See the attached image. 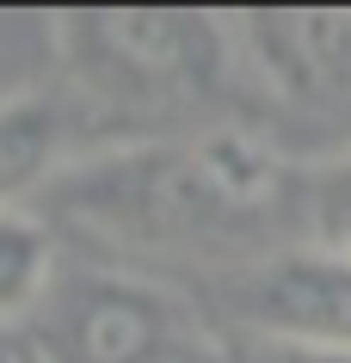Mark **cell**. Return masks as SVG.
<instances>
[{"label":"cell","instance_id":"6da1fadb","mask_svg":"<svg viewBox=\"0 0 351 363\" xmlns=\"http://www.w3.org/2000/svg\"><path fill=\"white\" fill-rule=\"evenodd\" d=\"M277 154L247 135H210L185 148H123L68 167L50 185L74 222L130 247H216L247 234L277 203Z\"/></svg>","mask_w":351,"mask_h":363},{"label":"cell","instance_id":"7a4b0ae2","mask_svg":"<svg viewBox=\"0 0 351 363\" xmlns=\"http://www.w3.org/2000/svg\"><path fill=\"white\" fill-rule=\"evenodd\" d=\"M50 43L68 56L80 86L117 111H167L185 99H210L240 62L228 19L173 6L68 13L50 25Z\"/></svg>","mask_w":351,"mask_h":363},{"label":"cell","instance_id":"3957f363","mask_svg":"<svg viewBox=\"0 0 351 363\" xmlns=\"http://www.w3.org/2000/svg\"><path fill=\"white\" fill-rule=\"evenodd\" d=\"M25 351L38 363H185L197 339L185 302L148 277L111 265H56Z\"/></svg>","mask_w":351,"mask_h":363},{"label":"cell","instance_id":"277c9868","mask_svg":"<svg viewBox=\"0 0 351 363\" xmlns=\"http://www.w3.org/2000/svg\"><path fill=\"white\" fill-rule=\"evenodd\" d=\"M228 308L247 339L351 351V259H333L321 247L247 259V271L228 284Z\"/></svg>","mask_w":351,"mask_h":363},{"label":"cell","instance_id":"5b68a950","mask_svg":"<svg viewBox=\"0 0 351 363\" xmlns=\"http://www.w3.org/2000/svg\"><path fill=\"white\" fill-rule=\"evenodd\" d=\"M234 25L240 62L296 105H351V6H272Z\"/></svg>","mask_w":351,"mask_h":363},{"label":"cell","instance_id":"8992f818","mask_svg":"<svg viewBox=\"0 0 351 363\" xmlns=\"http://www.w3.org/2000/svg\"><path fill=\"white\" fill-rule=\"evenodd\" d=\"M68 167V105L50 93L0 99V210H19L31 191H50Z\"/></svg>","mask_w":351,"mask_h":363},{"label":"cell","instance_id":"52a82bcc","mask_svg":"<svg viewBox=\"0 0 351 363\" xmlns=\"http://www.w3.org/2000/svg\"><path fill=\"white\" fill-rule=\"evenodd\" d=\"M56 234L31 210H0V333L38 314L43 289L56 277Z\"/></svg>","mask_w":351,"mask_h":363},{"label":"cell","instance_id":"ba28073f","mask_svg":"<svg viewBox=\"0 0 351 363\" xmlns=\"http://www.w3.org/2000/svg\"><path fill=\"white\" fill-rule=\"evenodd\" d=\"M296 203H302V222H308V247L333 252V259H351V148L327 154L321 167H308L296 179Z\"/></svg>","mask_w":351,"mask_h":363},{"label":"cell","instance_id":"9c48e42d","mask_svg":"<svg viewBox=\"0 0 351 363\" xmlns=\"http://www.w3.org/2000/svg\"><path fill=\"white\" fill-rule=\"evenodd\" d=\"M240 363H351V351H327V345H284V339H247Z\"/></svg>","mask_w":351,"mask_h":363},{"label":"cell","instance_id":"30bf717a","mask_svg":"<svg viewBox=\"0 0 351 363\" xmlns=\"http://www.w3.org/2000/svg\"><path fill=\"white\" fill-rule=\"evenodd\" d=\"M0 363H25V345H13V339H0Z\"/></svg>","mask_w":351,"mask_h":363},{"label":"cell","instance_id":"8fae6325","mask_svg":"<svg viewBox=\"0 0 351 363\" xmlns=\"http://www.w3.org/2000/svg\"><path fill=\"white\" fill-rule=\"evenodd\" d=\"M185 363H210V357H204V351H191V357H185Z\"/></svg>","mask_w":351,"mask_h":363},{"label":"cell","instance_id":"7c38bea8","mask_svg":"<svg viewBox=\"0 0 351 363\" xmlns=\"http://www.w3.org/2000/svg\"><path fill=\"white\" fill-rule=\"evenodd\" d=\"M25 363H38V357H31V351H25Z\"/></svg>","mask_w":351,"mask_h":363}]
</instances>
